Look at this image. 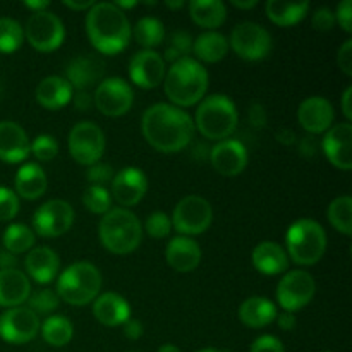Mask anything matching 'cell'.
Masks as SVG:
<instances>
[{
	"instance_id": "6da1fadb",
	"label": "cell",
	"mask_w": 352,
	"mask_h": 352,
	"mask_svg": "<svg viewBox=\"0 0 352 352\" xmlns=\"http://www.w3.org/2000/svg\"><path fill=\"white\" fill-rule=\"evenodd\" d=\"M143 136L162 153H177L191 143L195 122L188 112L168 103H155L141 119Z\"/></svg>"
},
{
	"instance_id": "7a4b0ae2",
	"label": "cell",
	"mask_w": 352,
	"mask_h": 352,
	"mask_svg": "<svg viewBox=\"0 0 352 352\" xmlns=\"http://www.w3.org/2000/svg\"><path fill=\"white\" fill-rule=\"evenodd\" d=\"M131 24L116 3H95L86 14V34L93 47L105 55H116L129 45Z\"/></svg>"
},
{
	"instance_id": "3957f363",
	"label": "cell",
	"mask_w": 352,
	"mask_h": 352,
	"mask_svg": "<svg viewBox=\"0 0 352 352\" xmlns=\"http://www.w3.org/2000/svg\"><path fill=\"white\" fill-rule=\"evenodd\" d=\"M164 79L165 95L179 109L196 105L208 89V72L191 57L174 62Z\"/></svg>"
},
{
	"instance_id": "277c9868",
	"label": "cell",
	"mask_w": 352,
	"mask_h": 352,
	"mask_svg": "<svg viewBox=\"0 0 352 352\" xmlns=\"http://www.w3.org/2000/svg\"><path fill=\"white\" fill-rule=\"evenodd\" d=\"M103 248L113 254H129L141 244L143 227L140 219L126 208L110 210L103 215L98 227Z\"/></svg>"
},
{
	"instance_id": "5b68a950",
	"label": "cell",
	"mask_w": 352,
	"mask_h": 352,
	"mask_svg": "<svg viewBox=\"0 0 352 352\" xmlns=\"http://www.w3.org/2000/svg\"><path fill=\"white\" fill-rule=\"evenodd\" d=\"M237 109L226 95H212L201 100L196 110L195 124L199 133L208 140L223 141L236 131Z\"/></svg>"
},
{
	"instance_id": "8992f818",
	"label": "cell",
	"mask_w": 352,
	"mask_h": 352,
	"mask_svg": "<svg viewBox=\"0 0 352 352\" xmlns=\"http://www.w3.org/2000/svg\"><path fill=\"white\" fill-rule=\"evenodd\" d=\"M287 256L298 265H316L327 251L325 229L316 220L299 219L289 227L285 236Z\"/></svg>"
},
{
	"instance_id": "52a82bcc",
	"label": "cell",
	"mask_w": 352,
	"mask_h": 352,
	"mask_svg": "<svg viewBox=\"0 0 352 352\" xmlns=\"http://www.w3.org/2000/svg\"><path fill=\"white\" fill-rule=\"evenodd\" d=\"M102 289V274L95 265L78 261L65 268L57 282L58 299L71 306H85L95 301Z\"/></svg>"
},
{
	"instance_id": "ba28073f",
	"label": "cell",
	"mask_w": 352,
	"mask_h": 352,
	"mask_svg": "<svg viewBox=\"0 0 352 352\" xmlns=\"http://www.w3.org/2000/svg\"><path fill=\"white\" fill-rule=\"evenodd\" d=\"M213 220L212 205L201 196H186L174 208L170 222L179 234L188 236H198L203 234Z\"/></svg>"
},
{
	"instance_id": "9c48e42d",
	"label": "cell",
	"mask_w": 352,
	"mask_h": 352,
	"mask_svg": "<svg viewBox=\"0 0 352 352\" xmlns=\"http://www.w3.org/2000/svg\"><path fill=\"white\" fill-rule=\"evenodd\" d=\"M69 151L71 157L81 165L98 164L105 151V134L95 122L76 124L69 133Z\"/></svg>"
},
{
	"instance_id": "30bf717a",
	"label": "cell",
	"mask_w": 352,
	"mask_h": 352,
	"mask_svg": "<svg viewBox=\"0 0 352 352\" xmlns=\"http://www.w3.org/2000/svg\"><path fill=\"white\" fill-rule=\"evenodd\" d=\"M24 36L38 52H54L62 45L65 38V28L58 16L50 10L33 12L28 19Z\"/></svg>"
},
{
	"instance_id": "8fae6325",
	"label": "cell",
	"mask_w": 352,
	"mask_h": 352,
	"mask_svg": "<svg viewBox=\"0 0 352 352\" xmlns=\"http://www.w3.org/2000/svg\"><path fill=\"white\" fill-rule=\"evenodd\" d=\"M316 292V282L308 272L294 270L280 278L277 287V301L282 309L294 313L311 302Z\"/></svg>"
},
{
	"instance_id": "7c38bea8",
	"label": "cell",
	"mask_w": 352,
	"mask_h": 352,
	"mask_svg": "<svg viewBox=\"0 0 352 352\" xmlns=\"http://www.w3.org/2000/svg\"><path fill=\"white\" fill-rule=\"evenodd\" d=\"M230 47L244 60H261L272 50V36L261 24H237L230 34Z\"/></svg>"
},
{
	"instance_id": "4fadbf2b",
	"label": "cell",
	"mask_w": 352,
	"mask_h": 352,
	"mask_svg": "<svg viewBox=\"0 0 352 352\" xmlns=\"http://www.w3.org/2000/svg\"><path fill=\"white\" fill-rule=\"evenodd\" d=\"M95 107L109 117H120L129 112L134 102V91L127 81L120 78H107L100 81L93 95Z\"/></svg>"
},
{
	"instance_id": "5bb4252c",
	"label": "cell",
	"mask_w": 352,
	"mask_h": 352,
	"mask_svg": "<svg viewBox=\"0 0 352 352\" xmlns=\"http://www.w3.org/2000/svg\"><path fill=\"white\" fill-rule=\"evenodd\" d=\"M74 222V210L67 201L50 199L34 212V232L41 237H58L67 232Z\"/></svg>"
},
{
	"instance_id": "9a60e30c",
	"label": "cell",
	"mask_w": 352,
	"mask_h": 352,
	"mask_svg": "<svg viewBox=\"0 0 352 352\" xmlns=\"http://www.w3.org/2000/svg\"><path fill=\"white\" fill-rule=\"evenodd\" d=\"M40 332V318L30 308H10L0 316V337L9 344H26Z\"/></svg>"
},
{
	"instance_id": "2e32d148",
	"label": "cell",
	"mask_w": 352,
	"mask_h": 352,
	"mask_svg": "<svg viewBox=\"0 0 352 352\" xmlns=\"http://www.w3.org/2000/svg\"><path fill=\"white\" fill-rule=\"evenodd\" d=\"M210 162L220 175L236 177L248 165L246 146L237 140L219 141L210 150Z\"/></svg>"
},
{
	"instance_id": "e0dca14e",
	"label": "cell",
	"mask_w": 352,
	"mask_h": 352,
	"mask_svg": "<svg viewBox=\"0 0 352 352\" xmlns=\"http://www.w3.org/2000/svg\"><path fill=\"white\" fill-rule=\"evenodd\" d=\"M323 151L333 167L340 170L352 168V126L351 122L336 124L323 138Z\"/></svg>"
},
{
	"instance_id": "ac0fdd59",
	"label": "cell",
	"mask_w": 352,
	"mask_h": 352,
	"mask_svg": "<svg viewBox=\"0 0 352 352\" xmlns=\"http://www.w3.org/2000/svg\"><path fill=\"white\" fill-rule=\"evenodd\" d=\"M129 76L140 88H157L165 78V60L155 50H141L131 58Z\"/></svg>"
},
{
	"instance_id": "d6986e66",
	"label": "cell",
	"mask_w": 352,
	"mask_h": 352,
	"mask_svg": "<svg viewBox=\"0 0 352 352\" xmlns=\"http://www.w3.org/2000/svg\"><path fill=\"white\" fill-rule=\"evenodd\" d=\"M148 191V179L143 170L134 167L122 168L112 179V196L119 205L134 206L144 198Z\"/></svg>"
},
{
	"instance_id": "ffe728a7",
	"label": "cell",
	"mask_w": 352,
	"mask_h": 352,
	"mask_svg": "<svg viewBox=\"0 0 352 352\" xmlns=\"http://www.w3.org/2000/svg\"><path fill=\"white\" fill-rule=\"evenodd\" d=\"M333 117L336 112L332 103L323 96H309L298 109L299 124L309 134H322L329 131L333 124Z\"/></svg>"
},
{
	"instance_id": "44dd1931",
	"label": "cell",
	"mask_w": 352,
	"mask_h": 352,
	"mask_svg": "<svg viewBox=\"0 0 352 352\" xmlns=\"http://www.w3.org/2000/svg\"><path fill=\"white\" fill-rule=\"evenodd\" d=\"M30 140L19 124L12 120L0 122V160L7 164H19L30 155Z\"/></svg>"
},
{
	"instance_id": "7402d4cb",
	"label": "cell",
	"mask_w": 352,
	"mask_h": 352,
	"mask_svg": "<svg viewBox=\"0 0 352 352\" xmlns=\"http://www.w3.org/2000/svg\"><path fill=\"white\" fill-rule=\"evenodd\" d=\"M65 81L71 85L72 89L78 91H88L93 85L102 79L103 76V64L96 57L89 55H81V57L72 58L65 69Z\"/></svg>"
},
{
	"instance_id": "603a6c76",
	"label": "cell",
	"mask_w": 352,
	"mask_h": 352,
	"mask_svg": "<svg viewBox=\"0 0 352 352\" xmlns=\"http://www.w3.org/2000/svg\"><path fill=\"white\" fill-rule=\"evenodd\" d=\"M165 258H167V263L175 272L188 274V272L198 268L199 261H201V250H199L196 241L189 239L186 236H179L168 243Z\"/></svg>"
},
{
	"instance_id": "cb8c5ba5",
	"label": "cell",
	"mask_w": 352,
	"mask_h": 352,
	"mask_svg": "<svg viewBox=\"0 0 352 352\" xmlns=\"http://www.w3.org/2000/svg\"><path fill=\"white\" fill-rule=\"evenodd\" d=\"M28 275L33 278L38 284H48L55 278L60 268V260H58L57 253L47 246L33 248L28 253L26 261H24Z\"/></svg>"
},
{
	"instance_id": "d4e9b609",
	"label": "cell",
	"mask_w": 352,
	"mask_h": 352,
	"mask_svg": "<svg viewBox=\"0 0 352 352\" xmlns=\"http://www.w3.org/2000/svg\"><path fill=\"white\" fill-rule=\"evenodd\" d=\"M93 315L105 327L122 325L131 318L129 302L116 292H105L93 302Z\"/></svg>"
},
{
	"instance_id": "484cf974",
	"label": "cell",
	"mask_w": 352,
	"mask_h": 352,
	"mask_svg": "<svg viewBox=\"0 0 352 352\" xmlns=\"http://www.w3.org/2000/svg\"><path fill=\"white\" fill-rule=\"evenodd\" d=\"M31 296V284L17 268L0 270V306L17 308Z\"/></svg>"
},
{
	"instance_id": "4316f807",
	"label": "cell",
	"mask_w": 352,
	"mask_h": 352,
	"mask_svg": "<svg viewBox=\"0 0 352 352\" xmlns=\"http://www.w3.org/2000/svg\"><path fill=\"white\" fill-rule=\"evenodd\" d=\"M254 268L265 275L284 274L289 267V256L284 248L277 243L265 241L253 250L251 254Z\"/></svg>"
},
{
	"instance_id": "83f0119b",
	"label": "cell",
	"mask_w": 352,
	"mask_h": 352,
	"mask_svg": "<svg viewBox=\"0 0 352 352\" xmlns=\"http://www.w3.org/2000/svg\"><path fill=\"white\" fill-rule=\"evenodd\" d=\"M74 89L60 76H48L41 79L36 88V100L41 107L48 110H58L71 102Z\"/></svg>"
},
{
	"instance_id": "f1b7e54d",
	"label": "cell",
	"mask_w": 352,
	"mask_h": 352,
	"mask_svg": "<svg viewBox=\"0 0 352 352\" xmlns=\"http://www.w3.org/2000/svg\"><path fill=\"white\" fill-rule=\"evenodd\" d=\"M239 320L251 329H263L277 318V308L267 298H250L239 306Z\"/></svg>"
},
{
	"instance_id": "f546056e",
	"label": "cell",
	"mask_w": 352,
	"mask_h": 352,
	"mask_svg": "<svg viewBox=\"0 0 352 352\" xmlns=\"http://www.w3.org/2000/svg\"><path fill=\"white\" fill-rule=\"evenodd\" d=\"M47 174L43 168L36 164H26L17 170L16 174V192L24 199L41 198L47 191Z\"/></svg>"
},
{
	"instance_id": "4dcf8cb0",
	"label": "cell",
	"mask_w": 352,
	"mask_h": 352,
	"mask_svg": "<svg viewBox=\"0 0 352 352\" xmlns=\"http://www.w3.org/2000/svg\"><path fill=\"white\" fill-rule=\"evenodd\" d=\"M308 2H284V0H268L265 3V12L272 23L278 26H294L305 19L308 14Z\"/></svg>"
},
{
	"instance_id": "1f68e13d",
	"label": "cell",
	"mask_w": 352,
	"mask_h": 352,
	"mask_svg": "<svg viewBox=\"0 0 352 352\" xmlns=\"http://www.w3.org/2000/svg\"><path fill=\"white\" fill-rule=\"evenodd\" d=\"M189 14L198 26L213 30L222 26L227 17V9L226 3L220 0H192L189 3Z\"/></svg>"
},
{
	"instance_id": "d6a6232c",
	"label": "cell",
	"mask_w": 352,
	"mask_h": 352,
	"mask_svg": "<svg viewBox=\"0 0 352 352\" xmlns=\"http://www.w3.org/2000/svg\"><path fill=\"white\" fill-rule=\"evenodd\" d=\"M229 50V41L223 34L217 33V31H206V33L199 34L196 40H192V52L196 57L203 62H213L222 60Z\"/></svg>"
},
{
	"instance_id": "836d02e7",
	"label": "cell",
	"mask_w": 352,
	"mask_h": 352,
	"mask_svg": "<svg viewBox=\"0 0 352 352\" xmlns=\"http://www.w3.org/2000/svg\"><path fill=\"white\" fill-rule=\"evenodd\" d=\"M131 33L134 34V40L141 47H144V50H151V48L164 43L165 40L164 23L160 19H157V17H141Z\"/></svg>"
},
{
	"instance_id": "e575fe53",
	"label": "cell",
	"mask_w": 352,
	"mask_h": 352,
	"mask_svg": "<svg viewBox=\"0 0 352 352\" xmlns=\"http://www.w3.org/2000/svg\"><path fill=\"white\" fill-rule=\"evenodd\" d=\"M72 333H74L72 323L69 322L65 316L60 315L50 316V318L45 320L43 325H41V336H43V340L54 347L67 346L72 339Z\"/></svg>"
},
{
	"instance_id": "d590c367",
	"label": "cell",
	"mask_w": 352,
	"mask_h": 352,
	"mask_svg": "<svg viewBox=\"0 0 352 352\" xmlns=\"http://www.w3.org/2000/svg\"><path fill=\"white\" fill-rule=\"evenodd\" d=\"M34 232L23 223H12L3 232V248L12 254L26 253L33 248Z\"/></svg>"
},
{
	"instance_id": "8d00e7d4",
	"label": "cell",
	"mask_w": 352,
	"mask_h": 352,
	"mask_svg": "<svg viewBox=\"0 0 352 352\" xmlns=\"http://www.w3.org/2000/svg\"><path fill=\"white\" fill-rule=\"evenodd\" d=\"M329 220L333 229L349 237L352 234V199L351 196H339L329 206Z\"/></svg>"
},
{
	"instance_id": "74e56055",
	"label": "cell",
	"mask_w": 352,
	"mask_h": 352,
	"mask_svg": "<svg viewBox=\"0 0 352 352\" xmlns=\"http://www.w3.org/2000/svg\"><path fill=\"white\" fill-rule=\"evenodd\" d=\"M24 38V31L16 19L0 17V52L10 54L21 47Z\"/></svg>"
},
{
	"instance_id": "f35d334b",
	"label": "cell",
	"mask_w": 352,
	"mask_h": 352,
	"mask_svg": "<svg viewBox=\"0 0 352 352\" xmlns=\"http://www.w3.org/2000/svg\"><path fill=\"white\" fill-rule=\"evenodd\" d=\"M82 205L95 215H105L112 206V196L103 186H89L82 195Z\"/></svg>"
},
{
	"instance_id": "ab89813d",
	"label": "cell",
	"mask_w": 352,
	"mask_h": 352,
	"mask_svg": "<svg viewBox=\"0 0 352 352\" xmlns=\"http://www.w3.org/2000/svg\"><path fill=\"white\" fill-rule=\"evenodd\" d=\"M192 52V38L188 31H175L170 34L167 41V47H165V58L168 62H177L181 58L189 57V54Z\"/></svg>"
},
{
	"instance_id": "60d3db41",
	"label": "cell",
	"mask_w": 352,
	"mask_h": 352,
	"mask_svg": "<svg viewBox=\"0 0 352 352\" xmlns=\"http://www.w3.org/2000/svg\"><path fill=\"white\" fill-rule=\"evenodd\" d=\"M28 302H30V309L33 313H40V315H47V313L55 311L58 308V299L57 292H54L52 289H41V291L34 292L28 298Z\"/></svg>"
},
{
	"instance_id": "b9f144b4",
	"label": "cell",
	"mask_w": 352,
	"mask_h": 352,
	"mask_svg": "<svg viewBox=\"0 0 352 352\" xmlns=\"http://www.w3.org/2000/svg\"><path fill=\"white\" fill-rule=\"evenodd\" d=\"M30 151L40 162H50L52 158L57 157L58 143L50 134H40L33 143L30 144Z\"/></svg>"
},
{
	"instance_id": "7bdbcfd3",
	"label": "cell",
	"mask_w": 352,
	"mask_h": 352,
	"mask_svg": "<svg viewBox=\"0 0 352 352\" xmlns=\"http://www.w3.org/2000/svg\"><path fill=\"white\" fill-rule=\"evenodd\" d=\"M170 230L172 222L164 212H155L146 219V232L153 239H164L170 234Z\"/></svg>"
},
{
	"instance_id": "ee69618b",
	"label": "cell",
	"mask_w": 352,
	"mask_h": 352,
	"mask_svg": "<svg viewBox=\"0 0 352 352\" xmlns=\"http://www.w3.org/2000/svg\"><path fill=\"white\" fill-rule=\"evenodd\" d=\"M19 212V198L14 191L0 188V222L12 220Z\"/></svg>"
},
{
	"instance_id": "f6af8a7d",
	"label": "cell",
	"mask_w": 352,
	"mask_h": 352,
	"mask_svg": "<svg viewBox=\"0 0 352 352\" xmlns=\"http://www.w3.org/2000/svg\"><path fill=\"white\" fill-rule=\"evenodd\" d=\"M86 177L91 182V186H103L105 188L107 182H110L113 179V168L109 164H93L89 165L88 170H86Z\"/></svg>"
},
{
	"instance_id": "bcb514c9",
	"label": "cell",
	"mask_w": 352,
	"mask_h": 352,
	"mask_svg": "<svg viewBox=\"0 0 352 352\" xmlns=\"http://www.w3.org/2000/svg\"><path fill=\"white\" fill-rule=\"evenodd\" d=\"M250 352H285L284 344L274 336H261L251 346Z\"/></svg>"
},
{
	"instance_id": "7dc6e473",
	"label": "cell",
	"mask_w": 352,
	"mask_h": 352,
	"mask_svg": "<svg viewBox=\"0 0 352 352\" xmlns=\"http://www.w3.org/2000/svg\"><path fill=\"white\" fill-rule=\"evenodd\" d=\"M336 24V16L329 7H320L313 14V26L318 31H330Z\"/></svg>"
},
{
	"instance_id": "c3c4849f",
	"label": "cell",
	"mask_w": 352,
	"mask_h": 352,
	"mask_svg": "<svg viewBox=\"0 0 352 352\" xmlns=\"http://www.w3.org/2000/svg\"><path fill=\"white\" fill-rule=\"evenodd\" d=\"M336 21H339L340 28H342L344 31H347V33H351L352 31V2L351 0H344V2H340L339 6H337V10H336Z\"/></svg>"
},
{
	"instance_id": "681fc988",
	"label": "cell",
	"mask_w": 352,
	"mask_h": 352,
	"mask_svg": "<svg viewBox=\"0 0 352 352\" xmlns=\"http://www.w3.org/2000/svg\"><path fill=\"white\" fill-rule=\"evenodd\" d=\"M337 64L346 76H352V40L344 41L337 52Z\"/></svg>"
},
{
	"instance_id": "f907efd6",
	"label": "cell",
	"mask_w": 352,
	"mask_h": 352,
	"mask_svg": "<svg viewBox=\"0 0 352 352\" xmlns=\"http://www.w3.org/2000/svg\"><path fill=\"white\" fill-rule=\"evenodd\" d=\"M71 100H74V107L78 110H81V112H86V110H89L95 105L93 95L88 91H76V95H72Z\"/></svg>"
},
{
	"instance_id": "816d5d0a",
	"label": "cell",
	"mask_w": 352,
	"mask_h": 352,
	"mask_svg": "<svg viewBox=\"0 0 352 352\" xmlns=\"http://www.w3.org/2000/svg\"><path fill=\"white\" fill-rule=\"evenodd\" d=\"M124 333H126L127 339L138 340L141 336H143V325H141L140 320L129 318L126 323H124Z\"/></svg>"
},
{
	"instance_id": "f5cc1de1",
	"label": "cell",
	"mask_w": 352,
	"mask_h": 352,
	"mask_svg": "<svg viewBox=\"0 0 352 352\" xmlns=\"http://www.w3.org/2000/svg\"><path fill=\"white\" fill-rule=\"evenodd\" d=\"M277 323L282 330H292L296 327L294 313L284 311L282 315H277Z\"/></svg>"
},
{
	"instance_id": "db71d44e",
	"label": "cell",
	"mask_w": 352,
	"mask_h": 352,
	"mask_svg": "<svg viewBox=\"0 0 352 352\" xmlns=\"http://www.w3.org/2000/svg\"><path fill=\"white\" fill-rule=\"evenodd\" d=\"M17 260L12 253L9 251H0V270H10V268H16Z\"/></svg>"
},
{
	"instance_id": "11a10c76",
	"label": "cell",
	"mask_w": 352,
	"mask_h": 352,
	"mask_svg": "<svg viewBox=\"0 0 352 352\" xmlns=\"http://www.w3.org/2000/svg\"><path fill=\"white\" fill-rule=\"evenodd\" d=\"M250 119H251V122L254 124V126H263L265 119H267V117H265L263 107L254 105L253 109H251V112H250Z\"/></svg>"
},
{
	"instance_id": "9f6ffc18",
	"label": "cell",
	"mask_w": 352,
	"mask_h": 352,
	"mask_svg": "<svg viewBox=\"0 0 352 352\" xmlns=\"http://www.w3.org/2000/svg\"><path fill=\"white\" fill-rule=\"evenodd\" d=\"M351 100H352V88H349L344 91L342 95V113L347 117V119H352V107H351Z\"/></svg>"
},
{
	"instance_id": "6f0895ef",
	"label": "cell",
	"mask_w": 352,
	"mask_h": 352,
	"mask_svg": "<svg viewBox=\"0 0 352 352\" xmlns=\"http://www.w3.org/2000/svg\"><path fill=\"white\" fill-rule=\"evenodd\" d=\"M65 7H69V9H74V10H86V9H91L93 6H95L96 2H93V0H86V2H71V0H64Z\"/></svg>"
},
{
	"instance_id": "680465c9",
	"label": "cell",
	"mask_w": 352,
	"mask_h": 352,
	"mask_svg": "<svg viewBox=\"0 0 352 352\" xmlns=\"http://www.w3.org/2000/svg\"><path fill=\"white\" fill-rule=\"evenodd\" d=\"M24 6L30 7V9H33L34 12H41V10H47V7L50 6V3L48 2H26Z\"/></svg>"
},
{
	"instance_id": "91938a15",
	"label": "cell",
	"mask_w": 352,
	"mask_h": 352,
	"mask_svg": "<svg viewBox=\"0 0 352 352\" xmlns=\"http://www.w3.org/2000/svg\"><path fill=\"white\" fill-rule=\"evenodd\" d=\"M232 6L237 9H253L258 6V0H250V2H239V0H232Z\"/></svg>"
},
{
	"instance_id": "94428289",
	"label": "cell",
	"mask_w": 352,
	"mask_h": 352,
	"mask_svg": "<svg viewBox=\"0 0 352 352\" xmlns=\"http://www.w3.org/2000/svg\"><path fill=\"white\" fill-rule=\"evenodd\" d=\"M157 352H181V351H179V347H175L174 344H165V346H162Z\"/></svg>"
},
{
	"instance_id": "6125c7cd",
	"label": "cell",
	"mask_w": 352,
	"mask_h": 352,
	"mask_svg": "<svg viewBox=\"0 0 352 352\" xmlns=\"http://www.w3.org/2000/svg\"><path fill=\"white\" fill-rule=\"evenodd\" d=\"M116 6L119 7L120 10H122V9H131V7H136L138 2H134V0H133V2H117Z\"/></svg>"
},
{
	"instance_id": "be15d7a7",
	"label": "cell",
	"mask_w": 352,
	"mask_h": 352,
	"mask_svg": "<svg viewBox=\"0 0 352 352\" xmlns=\"http://www.w3.org/2000/svg\"><path fill=\"white\" fill-rule=\"evenodd\" d=\"M182 6H184V2H182V0H177V2H170V0H168L167 2V7H170V9H181Z\"/></svg>"
},
{
	"instance_id": "e7e4bbea",
	"label": "cell",
	"mask_w": 352,
	"mask_h": 352,
	"mask_svg": "<svg viewBox=\"0 0 352 352\" xmlns=\"http://www.w3.org/2000/svg\"><path fill=\"white\" fill-rule=\"evenodd\" d=\"M198 352H220V351H215V349H201V351H198Z\"/></svg>"
},
{
	"instance_id": "03108f58",
	"label": "cell",
	"mask_w": 352,
	"mask_h": 352,
	"mask_svg": "<svg viewBox=\"0 0 352 352\" xmlns=\"http://www.w3.org/2000/svg\"><path fill=\"white\" fill-rule=\"evenodd\" d=\"M0 96H2V85H0Z\"/></svg>"
},
{
	"instance_id": "003e7915",
	"label": "cell",
	"mask_w": 352,
	"mask_h": 352,
	"mask_svg": "<svg viewBox=\"0 0 352 352\" xmlns=\"http://www.w3.org/2000/svg\"><path fill=\"white\" fill-rule=\"evenodd\" d=\"M323 352H332V351H323Z\"/></svg>"
}]
</instances>
